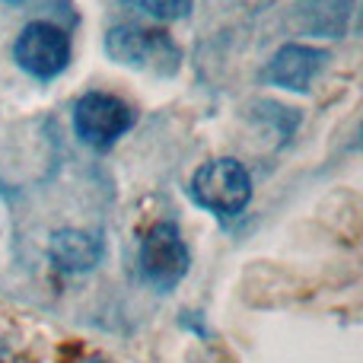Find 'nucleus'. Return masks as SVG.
I'll use <instances>...</instances> for the list:
<instances>
[{"label": "nucleus", "instance_id": "1", "mask_svg": "<svg viewBox=\"0 0 363 363\" xmlns=\"http://www.w3.org/2000/svg\"><path fill=\"white\" fill-rule=\"evenodd\" d=\"M188 191H191L194 204L204 211L217 213V217H236L252 201V176L239 160L220 157L198 166Z\"/></svg>", "mask_w": 363, "mask_h": 363}, {"label": "nucleus", "instance_id": "2", "mask_svg": "<svg viewBox=\"0 0 363 363\" xmlns=\"http://www.w3.org/2000/svg\"><path fill=\"white\" fill-rule=\"evenodd\" d=\"M134 125L131 106L108 93H86L74 106V131L93 150H108Z\"/></svg>", "mask_w": 363, "mask_h": 363}, {"label": "nucleus", "instance_id": "3", "mask_svg": "<svg viewBox=\"0 0 363 363\" xmlns=\"http://www.w3.org/2000/svg\"><path fill=\"white\" fill-rule=\"evenodd\" d=\"M188 245L176 223H157L140 242V271L157 290L169 294L188 274Z\"/></svg>", "mask_w": 363, "mask_h": 363}, {"label": "nucleus", "instance_id": "4", "mask_svg": "<svg viewBox=\"0 0 363 363\" xmlns=\"http://www.w3.org/2000/svg\"><path fill=\"white\" fill-rule=\"evenodd\" d=\"M16 64L35 80H55L70 61V42L55 23H29L13 45Z\"/></svg>", "mask_w": 363, "mask_h": 363}, {"label": "nucleus", "instance_id": "5", "mask_svg": "<svg viewBox=\"0 0 363 363\" xmlns=\"http://www.w3.org/2000/svg\"><path fill=\"white\" fill-rule=\"evenodd\" d=\"M325 64H328V51L313 48V45L290 42L268 61V67L262 70V80L274 83V86H284V89L306 93L315 77L325 70Z\"/></svg>", "mask_w": 363, "mask_h": 363}, {"label": "nucleus", "instance_id": "6", "mask_svg": "<svg viewBox=\"0 0 363 363\" xmlns=\"http://www.w3.org/2000/svg\"><path fill=\"white\" fill-rule=\"evenodd\" d=\"M51 262L64 271V274H83V271H93L102 262V242L99 236L86 230H57L51 236Z\"/></svg>", "mask_w": 363, "mask_h": 363}, {"label": "nucleus", "instance_id": "7", "mask_svg": "<svg viewBox=\"0 0 363 363\" xmlns=\"http://www.w3.org/2000/svg\"><path fill=\"white\" fill-rule=\"evenodd\" d=\"M157 42V32L138 29V26H115L106 35V51L112 55V61L125 64V67H144V61L150 57Z\"/></svg>", "mask_w": 363, "mask_h": 363}, {"label": "nucleus", "instance_id": "8", "mask_svg": "<svg viewBox=\"0 0 363 363\" xmlns=\"http://www.w3.org/2000/svg\"><path fill=\"white\" fill-rule=\"evenodd\" d=\"M140 6L157 19H182L191 13V0H140Z\"/></svg>", "mask_w": 363, "mask_h": 363}]
</instances>
